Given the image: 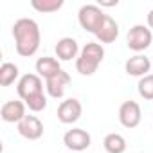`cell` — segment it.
I'll return each mask as SVG.
<instances>
[{"mask_svg": "<svg viewBox=\"0 0 153 153\" xmlns=\"http://www.w3.org/2000/svg\"><path fill=\"white\" fill-rule=\"evenodd\" d=\"M149 68H151V61L144 54H135V56L128 58L126 63H124L126 74L128 76H135V78H144V76H148Z\"/></svg>", "mask_w": 153, "mask_h": 153, "instance_id": "obj_11", "label": "cell"}, {"mask_svg": "<svg viewBox=\"0 0 153 153\" xmlns=\"http://www.w3.org/2000/svg\"><path fill=\"white\" fill-rule=\"evenodd\" d=\"M59 70H63L59 65V59H56L52 56H43V58H38V61H36V74L43 79L52 78Z\"/></svg>", "mask_w": 153, "mask_h": 153, "instance_id": "obj_15", "label": "cell"}, {"mask_svg": "<svg viewBox=\"0 0 153 153\" xmlns=\"http://www.w3.org/2000/svg\"><path fill=\"white\" fill-rule=\"evenodd\" d=\"M18 67L11 61H6L2 63V67H0V87H9L13 85L16 79H18Z\"/></svg>", "mask_w": 153, "mask_h": 153, "instance_id": "obj_17", "label": "cell"}, {"mask_svg": "<svg viewBox=\"0 0 153 153\" xmlns=\"http://www.w3.org/2000/svg\"><path fill=\"white\" fill-rule=\"evenodd\" d=\"M151 40H153V33L148 25H133L130 27L128 34H126V45L130 51L133 52H142L146 51L149 45H151Z\"/></svg>", "mask_w": 153, "mask_h": 153, "instance_id": "obj_4", "label": "cell"}, {"mask_svg": "<svg viewBox=\"0 0 153 153\" xmlns=\"http://www.w3.org/2000/svg\"><path fill=\"white\" fill-rule=\"evenodd\" d=\"M33 9H36L38 13H56L63 7V0H33L31 2Z\"/></svg>", "mask_w": 153, "mask_h": 153, "instance_id": "obj_18", "label": "cell"}, {"mask_svg": "<svg viewBox=\"0 0 153 153\" xmlns=\"http://www.w3.org/2000/svg\"><path fill=\"white\" fill-rule=\"evenodd\" d=\"M148 27L151 29V33H153V9L148 13Z\"/></svg>", "mask_w": 153, "mask_h": 153, "instance_id": "obj_21", "label": "cell"}, {"mask_svg": "<svg viewBox=\"0 0 153 153\" xmlns=\"http://www.w3.org/2000/svg\"><path fill=\"white\" fill-rule=\"evenodd\" d=\"M25 103L24 101H7L2 105V108H0V117H2L6 123H20L27 114H25Z\"/></svg>", "mask_w": 153, "mask_h": 153, "instance_id": "obj_13", "label": "cell"}, {"mask_svg": "<svg viewBox=\"0 0 153 153\" xmlns=\"http://www.w3.org/2000/svg\"><path fill=\"white\" fill-rule=\"evenodd\" d=\"M54 52H56V58L59 61H70V59H78L79 56V47H78V42L70 36H65L61 40H58L56 47H54Z\"/></svg>", "mask_w": 153, "mask_h": 153, "instance_id": "obj_12", "label": "cell"}, {"mask_svg": "<svg viewBox=\"0 0 153 153\" xmlns=\"http://www.w3.org/2000/svg\"><path fill=\"white\" fill-rule=\"evenodd\" d=\"M140 119H142V110L137 101H124L119 106V123L124 128L128 130L137 128L140 124Z\"/></svg>", "mask_w": 153, "mask_h": 153, "instance_id": "obj_8", "label": "cell"}, {"mask_svg": "<svg viewBox=\"0 0 153 153\" xmlns=\"http://www.w3.org/2000/svg\"><path fill=\"white\" fill-rule=\"evenodd\" d=\"M81 114H83V106H81L79 99H76V97H68V99L61 101L59 106H58V119L63 124L78 123Z\"/></svg>", "mask_w": 153, "mask_h": 153, "instance_id": "obj_7", "label": "cell"}, {"mask_svg": "<svg viewBox=\"0 0 153 153\" xmlns=\"http://www.w3.org/2000/svg\"><path fill=\"white\" fill-rule=\"evenodd\" d=\"M105 18H106V15L96 4H85L78 11V22H79L81 29H85L87 33H92V34L97 33V29L101 27Z\"/></svg>", "mask_w": 153, "mask_h": 153, "instance_id": "obj_3", "label": "cell"}, {"mask_svg": "<svg viewBox=\"0 0 153 153\" xmlns=\"http://www.w3.org/2000/svg\"><path fill=\"white\" fill-rule=\"evenodd\" d=\"M137 90H139V96L142 99L153 101V74H148V76H144V78L139 79Z\"/></svg>", "mask_w": 153, "mask_h": 153, "instance_id": "obj_19", "label": "cell"}, {"mask_svg": "<svg viewBox=\"0 0 153 153\" xmlns=\"http://www.w3.org/2000/svg\"><path fill=\"white\" fill-rule=\"evenodd\" d=\"M70 85V74L65 72V70H59L56 76L45 79V88H47V94L54 99H61L65 96V90L67 87Z\"/></svg>", "mask_w": 153, "mask_h": 153, "instance_id": "obj_10", "label": "cell"}, {"mask_svg": "<svg viewBox=\"0 0 153 153\" xmlns=\"http://www.w3.org/2000/svg\"><path fill=\"white\" fill-rule=\"evenodd\" d=\"M16 92L22 101H27L29 97L43 92V81L38 74H24L16 83Z\"/></svg>", "mask_w": 153, "mask_h": 153, "instance_id": "obj_6", "label": "cell"}, {"mask_svg": "<svg viewBox=\"0 0 153 153\" xmlns=\"http://www.w3.org/2000/svg\"><path fill=\"white\" fill-rule=\"evenodd\" d=\"M18 133L27 140H38L43 135V123L36 115H25L18 123Z\"/></svg>", "mask_w": 153, "mask_h": 153, "instance_id": "obj_9", "label": "cell"}, {"mask_svg": "<svg viewBox=\"0 0 153 153\" xmlns=\"http://www.w3.org/2000/svg\"><path fill=\"white\" fill-rule=\"evenodd\" d=\"M24 103H25V106H27L31 112L38 114V112H43V110L47 108V96L42 92V94H36V96L29 97V99L24 101Z\"/></svg>", "mask_w": 153, "mask_h": 153, "instance_id": "obj_20", "label": "cell"}, {"mask_svg": "<svg viewBox=\"0 0 153 153\" xmlns=\"http://www.w3.org/2000/svg\"><path fill=\"white\" fill-rule=\"evenodd\" d=\"M106 153H124L126 151V139L121 133H108L103 140Z\"/></svg>", "mask_w": 153, "mask_h": 153, "instance_id": "obj_16", "label": "cell"}, {"mask_svg": "<svg viewBox=\"0 0 153 153\" xmlns=\"http://www.w3.org/2000/svg\"><path fill=\"white\" fill-rule=\"evenodd\" d=\"M63 144L72 151V153H79V151H85L90 148L92 144V137L87 130L83 128H72V130H67L65 135H63Z\"/></svg>", "mask_w": 153, "mask_h": 153, "instance_id": "obj_5", "label": "cell"}, {"mask_svg": "<svg viewBox=\"0 0 153 153\" xmlns=\"http://www.w3.org/2000/svg\"><path fill=\"white\" fill-rule=\"evenodd\" d=\"M13 38H15V49L22 58L34 56L42 42L40 25L33 18H18L13 25Z\"/></svg>", "mask_w": 153, "mask_h": 153, "instance_id": "obj_1", "label": "cell"}, {"mask_svg": "<svg viewBox=\"0 0 153 153\" xmlns=\"http://www.w3.org/2000/svg\"><path fill=\"white\" fill-rule=\"evenodd\" d=\"M94 36L97 38L99 43H112V42H115L117 36H119V24H117L110 15H106L105 22L101 24V27L97 29V33H96Z\"/></svg>", "mask_w": 153, "mask_h": 153, "instance_id": "obj_14", "label": "cell"}, {"mask_svg": "<svg viewBox=\"0 0 153 153\" xmlns=\"http://www.w3.org/2000/svg\"><path fill=\"white\" fill-rule=\"evenodd\" d=\"M103 59H105L103 45L96 43V42H88L81 49L78 59H76V70H78L81 76H92V74L97 72Z\"/></svg>", "mask_w": 153, "mask_h": 153, "instance_id": "obj_2", "label": "cell"}]
</instances>
